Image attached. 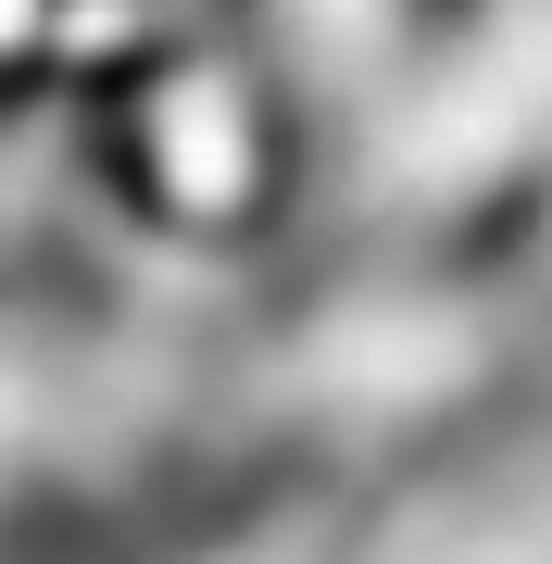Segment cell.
I'll return each mask as SVG.
<instances>
[{"mask_svg":"<svg viewBox=\"0 0 552 564\" xmlns=\"http://www.w3.org/2000/svg\"><path fill=\"white\" fill-rule=\"evenodd\" d=\"M39 39H51V0H0V63L39 51Z\"/></svg>","mask_w":552,"mask_h":564,"instance_id":"obj_1","label":"cell"}]
</instances>
